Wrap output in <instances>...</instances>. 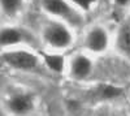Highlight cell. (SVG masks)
I'll return each mask as SVG.
<instances>
[{"instance_id":"obj_3","label":"cell","mask_w":130,"mask_h":116,"mask_svg":"<svg viewBox=\"0 0 130 116\" xmlns=\"http://www.w3.org/2000/svg\"><path fill=\"white\" fill-rule=\"evenodd\" d=\"M2 60L9 68L22 72L35 70L40 63L39 56L27 50H7L2 54Z\"/></svg>"},{"instance_id":"obj_9","label":"cell","mask_w":130,"mask_h":116,"mask_svg":"<svg viewBox=\"0 0 130 116\" xmlns=\"http://www.w3.org/2000/svg\"><path fill=\"white\" fill-rule=\"evenodd\" d=\"M25 0H0V12L7 18H17L25 9Z\"/></svg>"},{"instance_id":"obj_11","label":"cell","mask_w":130,"mask_h":116,"mask_svg":"<svg viewBox=\"0 0 130 116\" xmlns=\"http://www.w3.org/2000/svg\"><path fill=\"white\" fill-rule=\"evenodd\" d=\"M122 93V89L116 88V86H111V85H103L98 89V94L103 100H108V99H113L120 97Z\"/></svg>"},{"instance_id":"obj_6","label":"cell","mask_w":130,"mask_h":116,"mask_svg":"<svg viewBox=\"0 0 130 116\" xmlns=\"http://www.w3.org/2000/svg\"><path fill=\"white\" fill-rule=\"evenodd\" d=\"M67 70L72 80L77 82L86 81L94 72V61L89 55L78 52L69 59Z\"/></svg>"},{"instance_id":"obj_10","label":"cell","mask_w":130,"mask_h":116,"mask_svg":"<svg viewBox=\"0 0 130 116\" xmlns=\"http://www.w3.org/2000/svg\"><path fill=\"white\" fill-rule=\"evenodd\" d=\"M116 47L124 55H130V22L124 24L116 35Z\"/></svg>"},{"instance_id":"obj_1","label":"cell","mask_w":130,"mask_h":116,"mask_svg":"<svg viewBox=\"0 0 130 116\" xmlns=\"http://www.w3.org/2000/svg\"><path fill=\"white\" fill-rule=\"evenodd\" d=\"M42 39L51 51L62 52L73 46L74 33L69 24L61 20L52 18L43 26Z\"/></svg>"},{"instance_id":"obj_7","label":"cell","mask_w":130,"mask_h":116,"mask_svg":"<svg viewBox=\"0 0 130 116\" xmlns=\"http://www.w3.org/2000/svg\"><path fill=\"white\" fill-rule=\"evenodd\" d=\"M27 33L16 26H4L0 29V47H14L17 45H21L26 42Z\"/></svg>"},{"instance_id":"obj_13","label":"cell","mask_w":130,"mask_h":116,"mask_svg":"<svg viewBox=\"0 0 130 116\" xmlns=\"http://www.w3.org/2000/svg\"><path fill=\"white\" fill-rule=\"evenodd\" d=\"M113 3L116 7H120V8H124L126 5L130 4V0H113Z\"/></svg>"},{"instance_id":"obj_12","label":"cell","mask_w":130,"mask_h":116,"mask_svg":"<svg viewBox=\"0 0 130 116\" xmlns=\"http://www.w3.org/2000/svg\"><path fill=\"white\" fill-rule=\"evenodd\" d=\"M69 2L81 12H91L98 5V0H69Z\"/></svg>"},{"instance_id":"obj_2","label":"cell","mask_w":130,"mask_h":116,"mask_svg":"<svg viewBox=\"0 0 130 116\" xmlns=\"http://www.w3.org/2000/svg\"><path fill=\"white\" fill-rule=\"evenodd\" d=\"M40 7L50 17L61 20L70 26H79L83 21L81 10L69 0H40Z\"/></svg>"},{"instance_id":"obj_4","label":"cell","mask_w":130,"mask_h":116,"mask_svg":"<svg viewBox=\"0 0 130 116\" xmlns=\"http://www.w3.org/2000/svg\"><path fill=\"white\" fill-rule=\"evenodd\" d=\"M35 94L30 90H16L9 94L5 102L7 110L12 115H29L35 110Z\"/></svg>"},{"instance_id":"obj_5","label":"cell","mask_w":130,"mask_h":116,"mask_svg":"<svg viewBox=\"0 0 130 116\" xmlns=\"http://www.w3.org/2000/svg\"><path fill=\"white\" fill-rule=\"evenodd\" d=\"M111 43V37L108 30L102 25L91 26L85 34L83 46L91 54L102 55L108 50Z\"/></svg>"},{"instance_id":"obj_8","label":"cell","mask_w":130,"mask_h":116,"mask_svg":"<svg viewBox=\"0 0 130 116\" xmlns=\"http://www.w3.org/2000/svg\"><path fill=\"white\" fill-rule=\"evenodd\" d=\"M42 57H43V63L46 64V67L51 72L56 73V75H62V73L67 70L68 61L61 52H59V51L43 52Z\"/></svg>"}]
</instances>
